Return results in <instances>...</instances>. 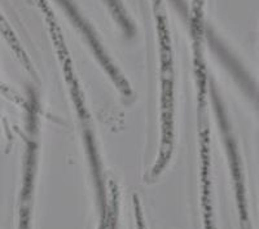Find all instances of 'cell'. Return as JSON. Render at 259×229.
I'll return each mask as SVG.
<instances>
[{
  "label": "cell",
  "instance_id": "obj_1",
  "mask_svg": "<svg viewBox=\"0 0 259 229\" xmlns=\"http://www.w3.org/2000/svg\"><path fill=\"white\" fill-rule=\"evenodd\" d=\"M198 85V128L201 145V202L203 210L205 229H215L211 206V182H210L209 157V128L205 117V94H206V75L205 71H196Z\"/></svg>",
  "mask_w": 259,
  "mask_h": 229
},
{
  "label": "cell",
  "instance_id": "obj_2",
  "mask_svg": "<svg viewBox=\"0 0 259 229\" xmlns=\"http://www.w3.org/2000/svg\"><path fill=\"white\" fill-rule=\"evenodd\" d=\"M35 152L36 147L34 143H30L27 149V163L25 170L24 189H22V203L20 211V229H30V215H31V196L34 173H35Z\"/></svg>",
  "mask_w": 259,
  "mask_h": 229
},
{
  "label": "cell",
  "instance_id": "obj_3",
  "mask_svg": "<svg viewBox=\"0 0 259 229\" xmlns=\"http://www.w3.org/2000/svg\"><path fill=\"white\" fill-rule=\"evenodd\" d=\"M134 207H135V219H136V226L138 229H147L144 223V219H143V212H142V206L139 202L138 197H134Z\"/></svg>",
  "mask_w": 259,
  "mask_h": 229
},
{
  "label": "cell",
  "instance_id": "obj_4",
  "mask_svg": "<svg viewBox=\"0 0 259 229\" xmlns=\"http://www.w3.org/2000/svg\"><path fill=\"white\" fill-rule=\"evenodd\" d=\"M106 228H108V225H106V224H105V223H101L100 228H99V229H106Z\"/></svg>",
  "mask_w": 259,
  "mask_h": 229
}]
</instances>
